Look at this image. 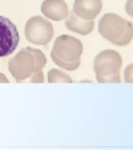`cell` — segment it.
<instances>
[{"instance_id":"5","label":"cell","mask_w":133,"mask_h":150,"mask_svg":"<svg viewBox=\"0 0 133 150\" xmlns=\"http://www.w3.org/2000/svg\"><path fill=\"white\" fill-rule=\"evenodd\" d=\"M53 27L42 16L31 17L25 24L24 35L28 42L35 45H47L53 37Z\"/></svg>"},{"instance_id":"1","label":"cell","mask_w":133,"mask_h":150,"mask_svg":"<svg viewBox=\"0 0 133 150\" xmlns=\"http://www.w3.org/2000/svg\"><path fill=\"white\" fill-rule=\"evenodd\" d=\"M46 62V57L41 50L27 47L9 59L8 68L17 82L29 80L33 83H42L44 81L42 70Z\"/></svg>"},{"instance_id":"3","label":"cell","mask_w":133,"mask_h":150,"mask_svg":"<svg viewBox=\"0 0 133 150\" xmlns=\"http://www.w3.org/2000/svg\"><path fill=\"white\" fill-rule=\"evenodd\" d=\"M82 52L83 45L79 39L62 35L54 42L51 57L55 64L60 67L73 71L79 67Z\"/></svg>"},{"instance_id":"10","label":"cell","mask_w":133,"mask_h":150,"mask_svg":"<svg viewBox=\"0 0 133 150\" xmlns=\"http://www.w3.org/2000/svg\"><path fill=\"white\" fill-rule=\"evenodd\" d=\"M48 81L49 83H56V82L71 83L72 79L68 74L57 69H52L48 72Z\"/></svg>"},{"instance_id":"7","label":"cell","mask_w":133,"mask_h":150,"mask_svg":"<svg viewBox=\"0 0 133 150\" xmlns=\"http://www.w3.org/2000/svg\"><path fill=\"white\" fill-rule=\"evenodd\" d=\"M101 0H75L73 11L77 16L86 21H94L102 10Z\"/></svg>"},{"instance_id":"2","label":"cell","mask_w":133,"mask_h":150,"mask_svg":"<svg viewBox=\"0 0 133 150\" xmlns=\"http://www.w3.org/2000/svg\"><path fill=\"white\" fill-rule=\"evenodd\" d=\"M100 35L110 43L126 46L133 39V23L115 13H107L99 21Z\"/></svg>"},{"instance_id":"12","label":"cell","mask_w":133,"mask_h":150,"mask_svg":"<svg viewBox=\"0 0 133 150\" xmlns=\"http://www.w3.org/2000/svg\"><path fill=\"white\" fill-rule=\"evenodd\" d=\"M124 9L126 13L133 18V0H127L124 5Z\"/></svg>"},{"instance_id":"13","label":"cell","mask_w":133,"mask_h":150,"mask_svg":"<svg viewBox=\"0 0 133 150\" xmlns=\"http://www.w3.org/2000/svg\"><path fill=\"white\" fill-rule=\"evenodd\" d=\"M9 80L6 77V75L2 73H0V83H8Z\"/></svg>"},{"instance_id":"8","label":"cell","mask_w":133,"mask_h":150,"mask_svg":"<svg viewBox=\"0 0 133 150\" xmlns=\"http://www.w3.org/2000/svg\"><path fill=\"white\" fill-rule=\"evenodd\" d=\"M42 13L47 18L61 21L68 15V5L63 0H45L41 6Z\"/></svg>"},{"instance_id":"6","label":"cell","mask_w":133,"mask_h":150,"mask_svg":"<svg viewBox=\"0 0 133 150\" xmlns=\"http://www.w3.org/2000/svg\"><path fill=\"white\" fill-rule=\"evenodd\" d=\"M20 35L9 18L0 16V57L11 55L18 46Z\"/></svg>"},{"instance_id":"4","label":"cell","mask_w":133,"mask_h":150,"mask_svg":"<svg viewBox=\"0 0 133 150\" xmlns=\"http://www.w3.org/2000/svg\"><path fill=\"white\" fill-rule=\"evenodd\" d=\"M123 64L122 55L114 49H105L94 59L93 70L100 83L122 82L120 70Z\"/></svg>"},{"instance_id":"11","label":"cell","mask_w":133,"mask_h":150,"mask_svg":"<svg viewBox=\"0 0 133 150\" xmlns=\"http://www.w3.org/2000/svg\"><path fill=\"white\" fill-rule=\"evenodd\" d=\"M124 81L133 83V63H129L124 70Z\"/></svg>"},{"instance_id":"9","label":"cell","mask_w":133,"mask_h":150,"mask_svg":"<svg viewBox=\"0 0 133 150\" xmlns=\"http://www.w3.org/2000/svg\"><path fill=\"white\" fill-rule=\"evenodd\" d=\"M65 25L70 31L81 35H87L93 30L95 22L94 21H86L81 18L72 10L68 13V16L66 17Z\"/></svg>"}]
</instances>
